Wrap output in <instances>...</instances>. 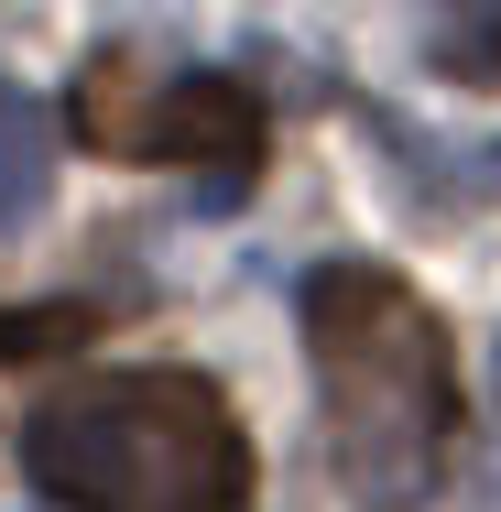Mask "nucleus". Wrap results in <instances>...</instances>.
I'll return each mask as SVG.
<instances>
[{
    "label": "nucleus",
    "mask_w": 501,
    "mask_h": 512,
    "mask_svg": "<svg viewBox=\"0 0 501 512\" xmlns=\"http://www.w3.org/2000/svg\"><path fill=\"white\" fill-rule=\"evenodd\" d=\"M44 186H55V109L33 99L22 77H0V240L33 229Z\"/></svg>",
    "instance_id": "4"
},
{
    "label": "nucleus",
    "mask_w": 501,
    "mask_h": 512,
    "mask_svg": "<svg viewBox=\"0 0 501 512\" xmlns=\"http://www.w3.org/2000/svg\"><path fill=\"white\" fill-rule=\"evenodd\" d=\"M77 338H99V306H0V371L44 360V349H77Z\"/></svg>",
    "instance_id": "5"
},
{
    "label": "nucleus",
    "mask_w": 501,
    "mask_h": 512,
    "mask_svg": "<svg viewBox=\"0 0 501 512\" xmlns=\"http://www.w3.org/2000/svg\"><path fill=\"white\" fill-rule=\"evenodd\" d=\"M305 360L327 480L360 512H425L458 447V349L447 316L382 262H316L305 273Z\"/></svg>",
    "instance_id": "1"
},
{
    "label": "nucleus",
    "mask_w": 501,
    "mask_h": 512,
    "mask_svg": "<svg viewBox=\"0 0 501 512\" xmlns=\"http://www.w3.org/2000/svg\"><path fill=\"white\" fill-rule=\"evenodd\" d=\"M66 131L88 153H109V164H207V175H240V186H251L262 142H273L251 77H229V66H142L131 44L77 66Z\"/></svg>",
    "instance_id": "3"
},
{
    "label": "nucleus",
    "mask_w": 501,
    "mask_h": 512,
    "mask_svg": "<svg viewBox=\"0 0 501 512\" xmlns=\"http://www.w3.org/2000/svg\"><path fill=\"white\" fill-rule=\"evenodd\" d=\"M22 469L66 512H251V436L207 371H77L22 414Z\"/></svg>",
    "instance_id": "2"
},
{
    "label": "nucleus",
    "mask_w": 501,
    "mask_h": 512,
    "mask_svg": "<svg viewBox=\"0 0 501 512\" xmlns=\"http://www.w3.org/2000/svg\"><path fill=\"white\" fill-rule=\"evenodd\" d=\"M436 66L458 88H501V11H469V22H436Z\"/></svg>",
    "instance_id": "6"
}]
</instances>
